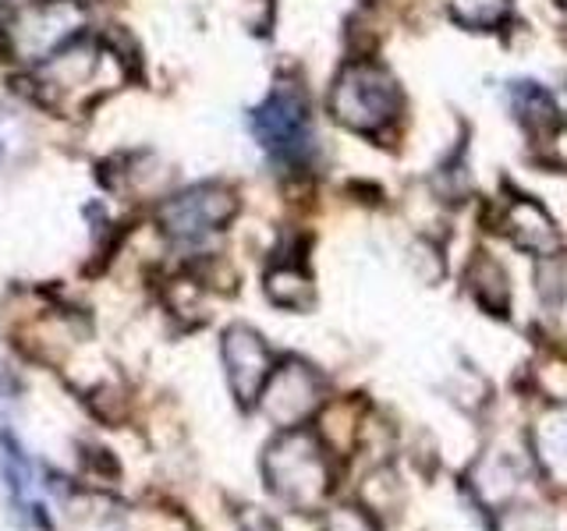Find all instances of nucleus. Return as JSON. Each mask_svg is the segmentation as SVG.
Here are the masks:
<instances>
[{
  "label": "nucleus",
  "mask_w": 567,
  "mask_h": 531,
  "mask_svg": "<svg viewBox=\"0 0 567 531\" xmlns=\"http://www.w3.org/2000/svg\"><path fill=\"white\" fill-rule=\"evenodd\" d=\"M262 291L277 309H288V312L316 309V283L306 270H298V266H274L262 280Z\"/></svg>",
  "instance_id": "9b49d317"
},
{
  "label": "nucleus",
  "mask_w": 567,
  "mask_h": 531,
  "mask_svg": "<svg viewBox=\"0 0 567 531\" xmlns=\"http://www.w3.org/2000/svg\"><path fill=\"white\" fill-rule=\"evenodd\" d=\"M114 53L100 46L96 40H68L64 46H58L53 53L40 61L35 67V93L53 111H64L68 103L82 106L85 93H103V67Z\"/></svg>",
  "instance_id": "7ed1b4c3"
},
{
  "label": "nucleus",
  "mask_w": 567,
  "mask_h": 531,
  "mask_svg": "<svg viewBox=\"0 0 567 531\" xmlns=\"http://www.w3.org/2000/svg\"><path fill=\"white\" fill-rule=\"evenodd\" d=\"M468 294L478 301V309H486L489 315H507L511 309V283L507 270L489 256H475L468 266Z\"/></svg>",
  "instance_id": "9d476101"
},
{
  "label": "nucleus",
  "mask_w": 567,
  "mask_h": 531,
  "mask_svg": "<svg viewBox=\"0 0 567 531\" xmlns=\"http://www.w3.org/2000/svg\"><path fill=\"white\" fill-rule=\"evenodd\" d=\"M235 212H238L235 191L224 185H203L164 202V209H159V227H164L167 238H174L177 244H199L206 235H217Z\"/></svg>",
  "instance_id": "423d86ee"
},
{
  "label": "nucleus",
  "mask_w": 567,
  "mask_h": 531,
  "mask_svg": "<svg viewBox=\"0 0 567 531\" xmlns=\"http://www.w3.org/2000/svg\"><path fill=\"white\" fill-rule=\"evenodd\" d=\"M451 14L457 25H465L472 32H486L511 14V0H454Z\"/></svg>",
  "instance_id": "ddd939ff"
},
{
  "label": "nucleus",
  "mask_w": 567,
  "mask_h": 531,
  "mask_svg": "<svg viewBox=\"0 0 567 531\" xmlns=\"http://www.w3.org/2000/svg\"><path fill=\"white\" fill-rule=\"evenodd\" d=\"M259 475L266 492L277 503L295 513H319L333 492V465L327 439L298 425V429H280L262 447Z\"/></svg>",
  "instance_id": "f257e3e1"
},
{
  "label": "nucleus",
  "mask_w": 567,
  "mask_h": 531,
  "mask_svg": "<svg viewBox=\"0 0 567 531\" xmlns=\"http://www.w3.org/2000/svg\"><path fill=\"white\" fill-rule=\"evenodd\" d=\"M408 266H412V273L422 283L443 280V256H440V248L430 241H415L412 248H408Z\"/></svg>",
  "instance_id": "2eb2a0df"
},
{
  "label": "nucleus",
  "mask_w": 567,
  "mask_h": 531,
  "mask_svg": "<svg viewBox=\"0 0 567 531\" xmlns=\"http://www.w3.org/2000/svg\"><path fill=\"white\" fill-rule=\"evenodd\" d=\"M252 132L259 138V146L274 159H280V164H306L316 149L309 103L301 96V88L288 82L277 85L252 114Z\"/></svg>",
  "instance_id": "20e7f679"
},
{
  "label": "nucleus",
  "mask_w": 567,
  "mask_h": 531,
  "mask_svg": "<svg viewBox=\"0 0 567 531\" xmlns=\"http://www.w3.org/2000/svg\"><path fill=\"white\" fill-rule=\"evenodd\" d=\"M319 404H323V379H319V372L309 362L288 358L274 368V376L259 397V412L277 429H298V425H306L319 412Z\"/></svg>",
  "instance_id": "39448f33"
},
{
  "label": "nucleus",
  "mask_w": 567,
  "mask_h": 531,
  "mask_svg": "<svg viewBox=\"0 0 567 531\" xmlns=\"http://www.w3.org/2000/svg\"><path fill=\"white\" fill-rule=\"evenodd\" d=\"M330 114L351 132L377 135L401 114V88L386 67L354 61L337 75L330 88Z\"/></svg>",
  "instance_id": "f03ea898"
},
{
  "label": "nucleus",
  "mask_w": 567,
  "mask_h": 531,
  "mask_svg": "<svg viewBox=\"0 0 567 531\" xmlns=\"http://www.w3.org/2000/svg\"><path fill=\"white\" fill-rule=\"evenodd\" d=\"M554 159L560 167H567V128L554 132Z\"/></svg>",
  "instance_id": "dca6fc26"
},
{
  "label": "nucleus",
  "mask_w": 567,
  "mask_h": 531,
  "mask_svg": "<svg viewBox=\"0 0 567 531\" xmlns=\"http://www.w3.org/2000/svg\"><path fill=\"white\" fill-rule=\"evenodd\" d=\"M511 106H514V117H518L528 132H557V124H560L557 103L543 85L518 82L511 88Z\"/></svg>",
  "instance_id": "f8f14e48"
},
{
  "label": "nucleus",
  "mask_w": 567,
  "mask_h": 531,
  "mask_svg": "<svg viewBox=\"0 0 567 531\" xmlns=\"http://www.w3.org/2000/svg\"><path fill=\"white\" fill-rule=\"evenodd\" d=\"M220 354H224L230 394H235L241 412H252L262 397L266 383H270V376H274V368H277L270 344H266L252 326L235 323V326L224 330Z\"/></svg>",
  "instance_id": "0eeeda50"
},
{
  "label": "nucleus",
  "mask_w": 567,
  "mask_h": 531,
  "mask_svg": "<svg viewBox=\"0 0 567 531\" xmlns=\"http://www.w3.org/2000/svg\"><path fill=\"white\" fill-rule=\"evenodd\" d=\"M507 235L528 256L549 259L560 252V230L554 217L536 199H525V195H518L507 209Z\"/></svg>",
  "instance_id": "6e6552de"
},
{
  "label": "nucleus",
  "mask_w": 567,
  "mask_h": 531,
  "mask_svg": "<svg viewBox=\"0 0 567 531\" xmlns=\"http://www.w3.org/2000/svg\"><path fill=\"white\" fill-rule=\"evenodd\" d=\"M532 450H536V460L549 482L567 486V412L564 407L549 412L536 425V433H532Z\"/></svg>",
  "instance_id": "1a4fd4ad"
},
{
  "label": "nucleus",
  "mask_w": 567,
  "mask_h": 531,
  "mask_svg": "<svg viewBox=\"0 0 567 531\" xmlns=\"http://www.w3.org/2000/svg\"><path fill=\"white\" fill-rule=\"evenodd\" d=\"M319 531H383V528L365 503H341L323 510V528Z\"/></svg>",
  "instance_id": "4468645a"
}]
</instances>
